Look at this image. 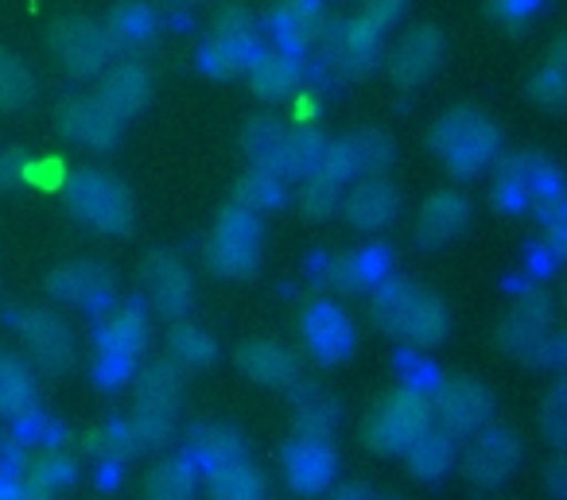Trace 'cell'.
Returning <instances> with one entry per match:
<instances>
[{"instance_id": "cell-50", "label": "cell", "mask_w": 567, "mask_h": 500, "mask_svg": "<svg viewBox=\"0 0 567 500\" xmlns=\"http://www.w3.org/2000/svg\"><path fill=\"white\" fill-rule=\"evenodd\" d=\"M327 500H373V497H370L365 485H342V489H334Z\"/></svg>"}, {"instance_id": "cell-25", "label": "cell", "mask_w": 567, "mask_h": 500, "mask_svg": "<svg viewBox=\"0 0 567 500\" xmlns=\"http://www.w3.org/2000/svg\"><path fill=\"white\" fill-rule=\"evenodd\" d=\"M303 337L316 350L319 361H342L354 345V330H350L347 314L331 303L308 306V319H303Z\"/></svg>"}, {"instance_id": "cell-42", "label": "cell", "mask_w": 567, "mask_h": 500, "mask_svg": "<svg viewBox=\"0 0 567 500\" xmlns=\"http://www.w3.org/2000/svg\"><path fill=\"white\" fill-rule=\"evenodd\" d=\"M564 94H567V82H564V63H559V48H556L551 63L533 79V97L544 105V110H559V105H564Z\"/></svg>"}, {"instance_id": "cell-30", "label": "cell", "mask_w": 567, "mask_h": 500, "mask_svg": "<svg viewBox=\"0 0 567 500\" xmlns=\"http://www.w3.org/2000/svg\"><path fill=\"white\" fill-rule=\"evenodd\" d=\"M404 461H409V473L416 481H440L451 469V461H455V438L427 427L416 442L404 446Z\"/></svg>"}, {"instance_id": "cell-16", "label": "cell", "mask_w": 567, "mask_h": 500, "mask_svg": "<svg viewBox=\"0 0 567 500\" xmlns=\"http://www.w3.org/2000/svg\"><path fill=\"white\" fill-rule=\"evenodd\" d=\"M339 210L347 213V221L354 229H389L396 218H401V190L385 179V175H365L362 183L342 195Z\"/></svg>"}, {"instance_id": "cell-39", "label": "cell", "mask_w": 567, "mask_h": 500, "mask_svg": "<svg viewBox=\"0 0 567 500\" xmlns=\"http://www.w3.org/2000/svg\"><path fill=\"white\" fill-rule=\"evenodd\" d=\"M280 202H284V179L276 171H268V167H252V171L237 183V206H241V210L260 213Z\"/></svg>"}, {"instance_id": "cell-28", "label": "cell", "mask_w": 567, "mask_h": 500, "mask_svg": "<svg viewBox=\"0 0 567 500\" xmlns=\"http://www.w3.org/2000/svg\"><path fill=\"white\" fill-rule=\"evenodd\" d=\"M327 280L339 291H370L385 280V252L362 249V252H342L327 268Z\"/></svg>"}, {"instance_id": "cell-22", "label": "cell", "mask_w": 567, "mask_h": 500, "mask_svg": "<svg viewBox=\"0 0 567 500\" xmlns=\"http://www.w3.org/2000/svg\"><path fill=\"white\" fill-rule=\"evenodd\" d=\"M187 461L198 473H218V469L245 461V446L237 430L221 427V423H198L187 430Z\"/></svg>"}, {"instance_id": "cell-43", "label": "cell", "mask_w": 567, "mask_h": 500, "mask_svg": "<svg viewBox=\"0 0 567 500\" xmlns=\"http://www.w3.org/2000/svg\"><path fill=\"white\" fill-rule=\"evenodd\" d=\"M342 202V187L319 179V175H308V187H303V213L308 218H331Z\"/></svg>"}, {"instance_id": "cell-48", "label": "cell", "mask_w": 567, "mask_h": 500, "mask_svg": "<svg viewBox=\"0 0 567 500\" xmlns=\"http://www.w3.org/2000/svg\"><path fill=\"white\" fill-rule=\"evenodd\" d=\"M544 0H494V9L502 20H509V24H520V20H528L536 9H540Z\"/></svg>"}, {"instance_id": "cell-31", "label": "cell", "mask_w": 567, "mask_h": 500, "mask_svg": "<svg viewBox=\"0 0 567 500\" xmlns=\"http://www.w3.org/2000/svg\"><path fill=\"white\" fill-rule=\"evenodd\" d=\"M156 32V12L141 0H128V4H117L110 12V24H105V40H110L113 51H136L152 40Z\"/></svg>"}, {"instance_id": "cell-17", "label": "cell", "mask_w": 567, "mask_h": 500, "mask_svg": "<svg viewBox=\"0 0 567 500\" xmlns=\"http://www.w3.org/2000/svg\"><path fill=\"white\" fill-rule=\"evenodd\" d=\"M548 337H551V303L540 291H528L525 299H517L509 319L502 322V345L509 353H517V357L533 361Z\"/></svg>"}, {"instance_id": "cell-1", "label": "cell", "mask_w": 567, "mask_h": 500, "mask_svg": "<svg viewBox=\"0 0 567 500\" xmlns=\"http://www.w3.org/2000/svg\"><path fill=\"white\" fill-rule=\"evenodd\" d=\"M373 319L385 334L404 342L409 350H432L451 334V314L443 299H435L420 283L381 280L378 299H373Z\"/></svg>"}, {"instance_id": "cell-13", "label": "cell", "mask_w": 567, "mask_h": 500, "mask_svg": "<svg viewBox=\"0 0 567 500\" xmlns=\"http://www.w3.org/2000/svg\"><path fill=\"white\" fill-rule=\"evenodd\" d=\"M59 133L74 140L79 148L90 152H110L121 136V121L97 102V94H71L59 102Z\"/></svg>"}, {"instance_id": "cell-46", "label": "cell", "mask_w": 567, "mask_h": 500, "mask_svg": "<svg viewBox=\"0 0 567 500\" xmlns=\"http://www.w3.org/2000/svg\"><path fill=\"white\" fill-rule=\"evenodd\" d=\"M564 404H567V392L564 388H551V396L544 399V415H540V423H544V430H548V438L556 446H564V438H567V427H564Z\"/></svg>"}, {"instance_id": "cell-7", "label": "cell", "mask_w": 567, "mask_h": 500, "mask_svg": "<svg viewBox=\"0 0 567 500\" xmlns=\"http://www.w3.org/2000/svg\"><path fill=\"white\" fill-rule=\"evenodd\" d=\"M427 404H432V419L440 423V430L447 438H471L494 415V396L478 381H471V376L440 384L435 399H427Z\"/></svg>"}, {"instance_id": "cell-8", "label": "cell", "mask_w": 567, "mask_h": 500, "mask_svg": "<svg viewBox=\"0 0 567 500\" xmlns=\"http://www.w3.org/2000/svg\"><path fill=\"white\" fill-rule=\"evenodd\" d=\"M51 51H55L59 66L74 79H94L110 66V40H105V28H97L86 17H63L51 28Z\"/></svg>"}, {"instance_id": "cell-41", "label": "cell", "mask_w": 567, "mask_h": 500, "mask_svg": "<svg viewBox=\"0 0 567 500\" xmlns=\"http://www.w3.org/2000/svg\"><path fill=\"white\" fill-rule=\"evenodd\" d=\"M71 481H74V461H71V454H63V450H43L40 461H35V469H32V485H40V489H48L51 497H55V492L66 489Z\"/></svg>"}, {"instance_id": "cell-47", "label": "cell", "mask_w": 567, "mask_h": 500, "mask_svg": "<svg viewBox=\"0 0 567 500\" xmlns=\"http://www.w3.org/2000/svg\"><path fill=\"white\" fill-rule=\"evenodd\" d=\"M20 179H28V156L24 152H0V190L17 187Z\"/></svg>"}, {"instance_id": "cell-14", "label": "cell", "mask_w": 567, "mask_h": 500, "mask_svg": "<svg viewBox=\"0 0 567 500\" xmlns=\"http://www.w3.org/2000/svg\"><path fill=\"white\" fill-rule=\"evenodd\" d=\"M443 55H447V35L432 24H420L396 43L393 59H389V74H393L396 86L416 90L440 71Z\"/></svg>"}, {"instance_id": "cell-34", "label": "cell", "mask_w": 567, "mask_h": 500, "mask_svg": "<svg viewBox=\"0 0 567 500\" xmlns=\"http://www.w3.org/2000/svg\"><path fill=\"white\" fill-rule=\"evenodd\" d=\"M198 485V469L187 458H167L148 473V500H190Z\"/></svg>"}, {"instance_id": "cell-4", "label": "cell", "mask_w": 567, "mask_h": 500, "mask_svg": "<svg viewBox=\"0 0 567 500\" xmlns=\"http://www.w3.org/2000/svg\"><path fill=\"white\" fill-rule=\"evenodd\" d=\"M427 427H432V404L424 392L396 388L393 396L373 407L370 423H365V442L381 454H404V446L416 442Z\"/></svg>"}, {"instance_id": "cell-15", "label": "cell", "mask_w": 567, "mask_h": 500, "mask_svg": "<svg viewBox=\"0 0 567 500\" xmlns=\"http://www.w3.org/2000/svg\"><path fill=\"white\" fill-rule=\"evenodd\" d=\"M20 337L43 373H66L74 365V334L55 311H40V306L28 311L20 322Z\"/></svg>"}, {"instance_id": "cell-35", "label": "cell", "mask_w": 567, "mask_h": 500, "mask_svg": "<svg viewBox=\"0 0 567 500\" xmlns=\"http://www.w3.org/2000/svg\"><path fill=\"white\" fill-rule=\"evenodd\" d=\"M284 133H288V125H284V121L252 117L249 125H245V133H241V148H245V156H249V164L276 171V156H280Z\"/></svg>"}, {"instance_id": "cell-23", "label": "cell", "mask_w": 567, "mask_h": 500, "mask_svg": "<svg viewBox=\"0 0 567 500\" xmlns=\"http://www.w3.org/2000/svg\"><path fill=\"white\" fill-rule=\"evenodd\" d=\"M249 82L252 94L265 97V102H284L292 97L303 82V63L292 48H276V51H260L257 63L249 66Z\"/></svg>"}, {"instance_id": "cell-37", "label": "cell", "mask_w": 567, "mask_h": 500, "mask_svg": "<svg viewBox=\"0 0 567 500\" xmlns=\"http://www.w3.org/2000/svg\"><path fill=\"white\" fill-rule=\"evenodd\" d=\"M339 427V399L308 392L296 407V438H331Z\"/></svg>"}, {"instance_id": "cell-20", "label": "cell", "mask_w": 567, "mask_h": 500, "mask_svg": "<svg viewBox=\"0 0 567 500\" xmlns=\"http://www.w3.org/2000/svg\"><path fill=\"white\" fill-rule=\"evenodd\" d=\"M152 97V79L141 63H117L102 71V86H97V102L113 113L117 121H128L144 113Z\"/></svg>"}, {"instance_id": "cell-10", "label": "cell", "mask_w": 567, "mask_h": 500, "mask_svg": "<svg viewBox=\"0 0 567 500\" xmlns=\"http://www.w3.org/2000/svg\"><path fill=\"white\" fill-rule=\"evenodd\" d=\"M265 51L257 32V20L245 9H229L221 12L218 28H214L210 43L203 51V63L210 66L214 74H241L257 63V55Z\"/></svg>"}, {"instance_id": "cell-29", "label": "cell", "mask_w": 567, "mask_h": 500, "mask_svg": "<svg viewBox=\"0 0 567 500\" xmlns=\"http://www.w3.org/2000/svg\"><path fill=\"white\" fill-rule=\"evenodd\" d=\"M272 28L284 48H303L323 32V4L319 0H280V9L272 12Z\"/></svg>"}, {"instance_id": "cell-44", "label": "cell", "mask_w": 567, "mask_h": 500, "mask_svg": "<svg viewBox=\"0 0 567 500\" xmlns=\"http://www.w3.org/2000/svg\"><path fill=\"white\" fill-rule=\"evenodd\" d=\"M90 450L102 454V458H110V461H121V458H128V454H136L133 435H128V423H110V427L94 430V435H90Z\"/></svg>"}, {"instance_id": "cell-19", "label": "cell", "mask_w": 567, "mask_h": 500, "mask_svg": "<svg viewBox=\"0 0 567 500\" xmlns=\"http://www.w3.org/2000/svg\"><path fill=\"white\" fill-rule=\"evenodd\" d=\"M48 291L63 303L86 306V311H102L113 295V280L102 264H86V260H74L63 264L48 275Z\"/></svg>"}, {"instance_id": "cell-45", "label": "cell", "mask_w": 567, "mask_h": 500, "mask_svg": "<svg viewBox=\"0 0 567 500\" xmlns=\"http://www.w3.org/2000/svg\"><path fill=\"white\" fill-rule=\"evenodd\" d=\"M409 4H412V0H365V4H362V20L385 35L389 28L401 24L404 12H409Z\"/></svg>"}, {"instance_id": "cell-32", "label": "cell", "mask_w": 567, "mask_h": 500, "mask_svg": "<svg viewBox=\"0 0 567 500\" xmlns=\"http://www.w3.org/2000/svg\"><path fill=\"white\" fill-rule=\"evenodd\" d=\"M183 399V376L175 365L156 361L136 376V407H156V412H179Z\"/></svg>"}, {"instance_id": "cell-3", "label": "cell", "mask_w": 567, "mask_h": 500, "mask_svg": "<svg viewBox=\"0 0 567 500\" xmlns=\"http://www.w3.org/2000/svg\"><path fill=\"white\" fill-rule=\"evenodd\" d=\"M63 198L74 218L86 221L97 233L125 237L136 221L133 195L125 190V183L97 171V167H86V171H74L71 179H63Z\"/></svg>"}, {"instance_id": "cell-21", "label": "cell", "mask_w": 567, "mask_h": 500, "mask_svg": "<svg viewBox=\"0 0 567 500\" xmlns=\"http://www.w3.org/2000/svg\"><path fill=\"white\" fill-rule=\"evenodd\" d=\"M334 450L331 438H296L284 454V469H288V481L296 492H319L327 489V481L334 477Z\"/></svg>"}, {"instance_id": "cell-5", "label": "cell", "mask_w": 567, "mask_h": 500, "mask_svg": "<svg viewBox=\"0 0 567 500\" xmlns=\"http://www.w3.org/2000/svg\"><path fill=\"white\" fill-rule=\"evenodd\" d=\"M206 257H210L214 272L229 275V280H241V275L257 272V264H260V218L257 213L241 210V206L221 210L210 244H206Z\"/></svg>"}, {"instance_id": "cell-6", "label": "cell", "mask_w": 567, "mask_h": 500, "mask_svg": "<svg viewBox=\"0 0 567 500\" xmlns=\"http://www.w3.org/2000/svg\"><path fill=\"white\" fill-rule=\"evenodd\" d=\"M323 63L339 79H365L381 63V32L362 17L334 20L323 32Z\"/></svg>"}, {"instance_id": "cell-24", "label": "cell", "mask_w": 567, "mask_h": 500, "mask_svg": "<svg viewBox=\"0 0 567 500\" xmlns=\"http://www.w3.org/2000/svg\"><path fill=\"white\" fill-rule=\"evenodd\" d=\"M237 365L249 381L265 384V388H296L300 381L296 357L276 342H245L237 350Z\"/></svg>"}, {"instance_id": "cell-51", "label": "cell", "mask_w": 567, "mask_h": 500, "mask_svg": "<svg viewBox=\"0 0 567 500\" xmlns=\"http://www.w3.org/2000/svg\"><path fill=\"white\" fill-rule=\"evenodd\" d=\"M17 489H20V481H12V477L0 469V500H17Z\"/></svg>"}, {"instance_id": "cell-52", "label": "cell", "mask_w": 567, "mask_h": 500, "mask_svg": "<svg viewBox=\"0 0 567 500\" xmlns=\"http://www.w3.org/2000/svg\"><path fill=\"white\" fill-rule=\"evenodd\" d=\"M559 477H564V461H551V469H548L551 492H556V497H564V489H559Z\"/></svg>"}, {"instance_id": "cell-40", "label": "cell", "mask_w": 567, "mask_h": 500, "mask_svg": "<svg viewBox=\"0 0 567 500\" xmlns=\"http://www.w3.org/2000/svg\"><path fill=\"white\" fill-rule=\"evenodd\" d=\"M167 350H172V357L179 361V365L187 368H206L214 361V337L206 334L203 326H195V322H179V326L172 330V337H167Z\"/></svg>"}, {"instance_id": "cell-18", "label": "cell", "mask_w": 567, "mask_h": 500, "mask_svg": "<svg viewBox=\"0 0 567 500\" xmlns=\"http://www.w3.org/2000/svg\"><path fill=\"white\" fill-rule=\"evenodd\" d=\"M471 226V198L458 190H440L420 206L416 218V244L420 249H443Z\"/></svg>"}, {"instance_id": "cell-26", "label": "cell", "mask_w": 567, "mask_h": 500, "mask_svg": "<svg viewBox=\"0 0 567 500\" xmlns=\"http://www.w3.org/2000/svg\"><path fill=\"white\" fill-rule=\"evenodd\" d=\"M323 152H327V136L319 133L316 125L292 128V133H284L280 156H276V175H280L284 183L308 179V175H316Z\"/></svg>"}, {"instance_id": "cell-11", "label": "cell", "mask_w": 567, "mask_h": 500, "mask_svg": "<svg viewBox=\"0 0 567 500\" xmlns=\"http://www.w3.org/2000/svg\"><path fill=\"white\" fill-rule=\"evenodd\" d=\"M144 342H148V322H144V314L136 311V306H125V311L110 314V319L102 322V330H97V350H102V357H97V376H102L105 384H121V376L133 368L136 353L144 350Z\"/></svg>"}, {"instance_id": "cell-49", "label": "cell", "mask_w": 567, "mask_h": 500, "mask_svg": "<svg viewBox=\"0 0 567 500\" xmlns=\"http://www.w3.org/2000/svg\"><path fill=\"white\" fill-rule=\"evenodd\" d=\"M28 179H35V183H63V159H43L40 167L28 159Z\"/></svg>"}, {"instance_id": "cell-2", "label": "cell", "mask_w": 567, "mask_h": 500, "mask_svg": "<svg viewBox=\"0 0 567 500\" xmlns=\"http://www.w3.org/2000/svg\"><path fill=\"white\" fill-rule=\"evenodd\" d=\"M497 148H502V133L478 110H451L432 125V152L458 179L486 171L497 159Z\"/></svg>"}, {"instance_id": "cell-36", "label": "cell", "mask_w": 567, "mask_h": 500, "mask_svg": "<svg viewBox=\"0 0 567 500\" xmlns=\"http://www.w3.org/2000/svg\"><path fill=\"white\" fill-rule=\"evenodd\" d=\"M210 500H268L265 477L249 466V458L210 473Z\"/></svg>"}, {"instance_id": "cell-9", "label": "cell", "mask_w": 567, "mask_h": 500, "mask_svg": "<svg viewBox=\"0 0 567 500\" xmlns=\"http://www.w3.org/2000/svg\"><path fill=\"white\" fill-rule=\"evenodd\" d=\"M520 454H525V446H520L517 430L489 427L486 423V427L471 435V450H466V458H463V469H466V477H471V485H478V489H497V485H505L517 473Z\"/></svg>"}, {"instance_id": "cell-33", "label": "cell", "mask_w": 567, "mask_h": 500, "mask_svg": "<svg viewBox=\"0 0 567 500\" xmlns=\"http://www.w3.org/2000/svg\"><path fill=\"white\" fill-rule=\"evenodd\" d=\"M35 102V74L20 55L0 48V110H28Z\"/></svg>"}, {"instance_id": "cell-12", "label": "cell", "mask_w": 567, "mask_h": 500, "mask_svg": "<svg viewBox=\"0 0 567 500\" xmlns=\"http://www.w3.org/2000/svg\"><path fill=\"white\" fill-rule=\"evenodd\" d=\"M144 295H148L152 311L164 314V319H187L190 306H195V280H190L187 264L175 260L172 252H152L141 268Z\"/></svg>"}, {"instance_id": "cell-38", "label": "cell", "mask_w": 567, "mask_h": 500, "mask_svg": "<svg viewBox=\"0 0 567 500\" xmlns=\"http://www.w3.org/2000/svg\"><path fill=\"white\" fill-rule=\"evenodd\" d=\"M347 148H350V156H354L358 171H373V175L385 171V167L393 164V156H396L393 136L381 133V128H362V133L347 136Z\"/></svg>"}, {"instance_id": "cell-27", "label": "cell", "mask_w": 567, "mask_h": 500, "mask_svg": "<svg viewBox=\"0 0 567 500\" xmlns=\"http://www.w3.org/2000/svg\"><path fill=\"white\" fill-rule=\"evenodd\" d=\"M35 412V376L17 353L0 350V415L28 419Z\"/></svg>"}]
</instances>
